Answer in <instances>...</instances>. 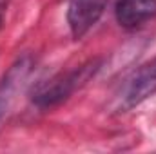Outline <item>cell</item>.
<instances>
[{
  "label": "cell",
  "mask_w": 156,
  "mask_h": 154,
  "mask_svg": "<svg viewBox=\"0 0 156 154\" xmlns=\"http://www.w3.org/2000/svg\"><path fill=\"white\" fill-rule=\"evenodd\" d=\"M2 113H4V98L0 94V118H2Z\"/></svg>",
  "instance_id": "6"
},
{
  "label": "cell",
  "mask_w": 156,
  "mask_h": 154,
  "mask_svg": "<svg viewBox=\"0 0 156 154\" xmlns=\"http://www.w3.org/2000/svg\"><path fill=\"white\" fill-rule=\"evenodd\" d=\"M156 93V58L151 62L144 64L140 69H136V73L129 78L123 94H122V105L120 109L129 111L133 107H136L138 103H142L144 100H147L149 96H153Z\"/></svg>",
  "instance_id": "2"
},
{
  "label": "cell",
  "mask_w": 156,
  "mask_h": 154,
  "mask_svg": "<svg viewBox=\"0 0 156 154\" xmlns=\"http://www.w3.org/2000/svg\"><path fill=\"white\" fill-rule=\"evenodd\" d=\"M115 15L122 27L134 29L156 16V0H118Z\"/></svg>",
  "instance_id": "4"
},
{
  "label": "cell",
  "mask_w": 156,
  "mask_h": 154,
  "mask_svg": "<svg viewBox=\"0 0 156 154\" xmlns=\"http://www.w3.org/2000/svg\"><path fill=\"white\" fill-rule=\"evenodd\" d=\"M109 0H69L67 24L75 40H80L104 15Z\"/></svg>",
  "instance_id": "3"
},
{
  "label": "cell",
  "mask_w": 156,
  "mask_h": 154,
  "mask_svg": "<svg viewBox=\"0 0 156 154\" xmlns=\"http://www.w3.org/2000/svg\"><path fill=\"white\" fill-rule=\"evenodd\" d=\"M102 65V60L94 58L89 60L85 64H82L80 67L67 71V73H60L55 78L47 80L45 83L38 85V89L33 94V102L40 109H53L56 105H60L62 102H66L76 89L82 85H85L91 78L98 73Z\"/></svg>",
  "instance_id": "1"
},
{
  "label": "cell",
  "mask_w": 156,
  "mask_h": 154,
  "mask_svg": "<svg viewBox=\"0 0 156 154\" xmlns=\"http://www.w3.org/2000/svg\"><path fill=\"white\" fill-rule=\"evenodd\" d=\"M7 5H9V0H0V27H2V24H4V16H5Z\"/></svg>",
  "instance_id": "5"
}]
</instances>
